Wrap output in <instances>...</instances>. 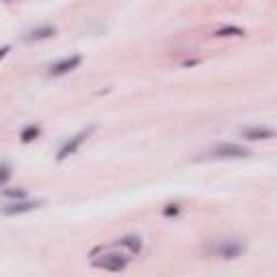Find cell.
<instances>
[{
  "label": "cell",
  "instance_id": "6da1fadb",
  "mask_svg": "<svg viewBox=\"0 0 277 277\" xmlns=\"http://www.w3.org/2000/svg\"><path fill=\"white\" fill-rule=\"evenodd\" d=\"M96 258H94V266L102 268V271H110V273H120L130 264V256L128 252H120L115 245L108 247H98L96 249Z\"/></svg>",
  "mask_w": 277,
  "mask_h": 277
},
{
  "label": "cell",
  "instance_id": "7a4b0ae2",
  "mask_svg": "<svg viewBox=\"0 0 277 277\" xmlns=\"http://www.w3.org/2000/svg\"><path fill=\"white\" fill-rule=\"evenodd\" d=\"M249 150L236 143H219L208 152V158L212 160H236V158H247Z\"/></svg>",
  "mask_w": 277,
  "mask_h": 277
},
{
  "label": "cell",
  "instance_id": "3957f363",
  "mask_svg": "<svg viewBox=\"0 0 277 277\" xmlns=\"http://www.w3.org/2000/svg\"><path fill=\"white\" fill-rule=\"evenodd\" d=\"M245 252V245L240 240H219L210 247V254L212 256H219V258H226V260H234L242 256Z\"/></svg>",
  "mask_w": 277,
  "mask_h": 277
},
{
  "label": "cell",
  "instance_id": "277c9868",
  "mask_svg": "<svg viewBox=\"0 0 277 277\" xmlns=\"http://www.w3.org/2000/svg\"><path fill=\"white\" fill-rule=\"evenodd\" d=\"M39 206H44L42 200H37V202H30V200H16L13 204H6V206L0 208V214H4V216H18V214L32 212V210H37Z\"/></svg>",
  "mask_w": 277,
  "mask_h": 277
},
{
  "label": "cell",
  "instance_id": "5b68a950",
  "mask_svg": "<svg viewBox=\"0 0 277 277\" xmlns=\"http://www.w3.org/2000/svg\"><path fill=\"white\" fill-rule=\"evenodd\" d=\"M94 126H91V128H87V130H80V132H78L76 136H72L70 138V141H65L63 143V148L61 150H58V160H65V158H68V156H72V154H76V152H78V148H80V145L84 143V141H87V138L91 136V132H94Z\"/></svg>",
  "mask_w": 277,
  "mask_h": 277
},
{
  "label": "cell",
  "instance_id": "8992f818",
  "mask_svg": "<svg viewBox=\"0 0 277 277\" xmlns=\"http://www.w3.org/2000/svg\"><path fill=\"white\" fill-rule=\"evenodd\" d=\"M80 63H82V56H78V54L65 56V58H61V61H56V63L50 65L48 76H65V74H70V72H74Z\"/></svg>",
  "mask_w": 277,
  "mask_h": 277
},
{
  "label": "cell",
  "instance_id": "52a82bcc",
  "mask_svg": "<svg viewBox=\"0 0 277 277\" xmlns=\"http://www.w3.org/2000/svg\"><path fill=\"white\" fill-rule=\"evenodd\" d=\"M115 247H122V249H126V252L130 254V256H136V254H141V249H143V242H141V238L138 236H134V234H130V236H124L122 240H117V242H113Z\"/></svg>",
  "mask_w": 277,
  "mask_h": 277
},
{
  "label": "cell",
  "instance_id": "ba28073f",
  "mask_svg": "<svg viewBox=\"0 0 277 277\" xmlns=\"http://www.w3.org/2000/svg\"><path fill=\"white\" fill-rule=\"evenodd\" d=\"M273 128H266V126H254V128H245L242 130V136L247 141H264V138H273Z\"/></svg>",
  "mask_w": 277,
  "mask_h": 277
},
{
  "label": "cell",
  "instance_id": "9c48e42d",
  "mask_svg": "<svg viewBox=\"0 0 277 277\" xmlns=\"http://www.w3.org/2000/svg\"><path fill=\"white\" fill-rule=\"evenodd\" d=\"M54 26H42V28L37 30H30L28 35H26V39L28 42H42V39H48V37H54Z\"/></svg>",
  "mask_w": 277,
  "mask_h": 277
},
{
  "label": "cell",
  "instance_id": "30bf717a",
  "mask_svg": "<svg viewBox=\"0 0 277 277\" xmlns=\"http://www.w3.org/2000/svg\"><path fill=\"white\" fill-rule=\"evenodd\" d=\"M4 197H11V200H26V190L24 188H6L2 190Z\"/></svg>",
  "mask_w": 277,
  "mask_h": 277
},
{
  "label": "cell",
  "instance_id": "8fae6325",
  "mask_svg": "<svg viewBox=\"0 0 277 277\" xmlns=\"http://www.w3.org/2000/svg\"><path fill=\"white\" fill-rule=\"evenodd\" d=\"M37 134H39V128L37 126H28V128L22 130V141L28 143V141H32V138H37Z\"/></svg>",
  "mask_w": 277,
  "mask_h": 277
},
{
  "label": "cell",
  "instance_id": "7c38bea8",
  "mask_svg": "<svg viewBox=\"0 0 277 277\" xmlns=\"http://www.w3.org/2000/svg\"><path fill=\"white\" fill-rule=\"evenodd\" d=\"M6 180H11V167L6 162H0V184H4Z\"/></svg>",
  "mask_w": 277,
  "mask_h": 277
},
{
  "label": "cell",
  "instance_id": "4fadbf2b",
  "mask_svg": "<svg viewBox=\"0 0 277 277\" xmlns=\"http://www.w3.org/2000/svg\"><path fill=\"white\" fill-rule=\"evenodd\" d=\"M9 50H11L9 46H2V48H0V58H4L6 54H9Z\"/></svg>",
  "mask_w": 277,
  "mask_h": 277
}]
</instances>
